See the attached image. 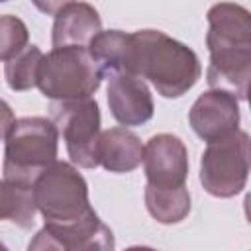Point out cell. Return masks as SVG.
Returning a JSON list of instances; mask_svg holds the SVG:
<instances>
[{"label":"cell","instance_id":"obj_1","mask_svg":"<svg viewBox=\"0 0 251 251\" xmlns=\"http://www.w3.org/2000/svg\"><path fill=\"white\" fill-rule=\"evenodd\" d=\"M126 73L147 78L165 98H178L198 82L202 67L188 45L165 31L137 29L129 33Z\"/></svg>","mask_w":251,"mask_h":251},{"label":"cell","instance_id":"obj_14","mask_svg":"<svg viewBox=\"0 0 251 251\" xmlns=\"http://www.w3.org/2000/svg\"><path fill=\"white\" fill-rule=\"evenodd\" d=\"M145 145L127 127H110L100 135V165L110 173H131L143 163Z\"/></svg>","mask_w":251,"mask_h":251},{"label":"cell","instance_id":"obj_9","mask_svg":"<svg viewBox=\"0 0 251 251\" xmlns=\"http://www.w3.org/2000/svg\"><path fill=\"white\" fill-rule=\"evenodd\" d=\"M108 106L114 120L126 127L143 126L153 118L155 104L145 80L133 73L108 75Z\"/></svg>","mask_w":251,"mask_h":251},{"label":"cell","instance_id":"obj_17","mask_svg":"<svg viewBox=\"0 0 251 251\" xmlns=\"http://www.w3.org/2000/svg\"><path fill=\"white\" fill-rule=\"evenodd\" d=\"M92 57L102 67L104 75L126 71L127 51H129V33L122 29H108L100 31L88 45Z\"/></svg>","mask_w":251,"mask_h":251},{"label":"cell","instance_id":"obj_4","mask_svg":"<svg viewBox=\"0 0 251 251\" xmlns=\"http://www.w3.org/2000/svg\"><path fill=\"white\" fill-rule=\"evenodd\" d=\"M251 173V135L233 129L214 141L200 159V182L204 190L216 198L237 196Z\"/></svg>","mask_w":251,"mask_h":251},{"label":"cell","instance_id":"obj_16","mask_svg":"<svg viewBox=\"0 0 251 251\" xmlns=\"http://www.w3.org/2000/svg\"><path fill=\"white\" fill-rule=\"evenodd\" d=\"M145 206L147 212L159 224H178L190 212V194L186 186L176 188H157L147 184L145 186Z\"/></svg>","mask_w":251,"mask_h":251},{"label":"cell","instance_id":"obj_19","mask_svg":"<svg viewBox=\"0 0 251 251\" xmlns=\"http://www.w3.org/2000/svg\"><path fill=\"white\" fill-rule=\"evenodd\" d=\"M29 33L25 24L16 16H2L0 18V57L2 61L12 59L20 51H24L29 43Z\"/></svg>","mask_w":251,"mask_h":251},{"label":"cell","instance_id":"obj_3","mask_svg":"<svg viewBox=\"0 0 251 251\" xmlns=\"http://www.w3.org/2000/svg\"><path fill=\"white\" fill-rule=\"evenodd\" d=\"M104 76L88 47H53L41 61L37 88L49 100H82L100 88Z\"/></svg>","mask_w":251,"mask_h":251},{"label":"cell","instance_id":"obj_18","mask_svg":"<svg viewBox=\"0 0 251 251\" xmlns=\"http://www.w3.org/2000/svg\"><path fill=\"white\" fill-rule=\"evenodd\" d=\"M43 53L37 45H27L24 51L4 61V76L12 90L22 92L37 86L39 67L43 61Z\"/></svg>","mask_w":251,"mask_h":251},{"label":"cell","instance_id":"obj_23","mask_svg":"<svg viewBox=\"0 0 251 251\" xmlns=\"http://www.w3.org/2000/svg\"><path fill=\"white\" fill-rule=\"evenodd\" d=\"M2 2H8V0H2Z\"/></svg>","mask_w":251,"mask_h":251},{"label":"cell","instance_id":"obj_5","mask_svg":"<svg viewBox=\"0 0 251 251\" xmlns=\"http://www.w3.org/2000/svg\"><path fill=\"white\" fill-rule=\"evenodd\" d=\"M35 202L45 224H73L94 212L88 202V184L78 169L67 161H55L35 180Z\"/></svg>","mask_w":251,"mask_h":251},{"label":"cell","instance_id":"obj_2","mask_svg":"<svg viewBox=\"0 0 251 251\" xmlns=\"http://www.w3.org/2000/svg\"><path fill=\"white\" fill-rule=\"evenodd\" d=\"M4 176L35 182L57 161L59 127L51 118L31 116L14 120L4 131Z\"/></svg>","mask_w":251,"mask_h":251},{"label":"cell","instance_id":"obj_11","mask_svg":"<svg viewBox=\"0 0 251 251\" xmlns=\"http://www.w3.org/2000/svg\"><path fill=\"white\" fill-rule=\"evenodd\" d=\"M208 51L226 47H251V12L235 2H218L208 14Z\"/></svg>","mask_w":251,"mask_h":251},{"label":"cell","instance_id":"obj_8","mask_svg":"<svg viewBox=\"0 0 251 251\" xmlns=\"http://www.w3.org/2000/svg\"><path fill=\"white\" fill-rule=\"evenodd\" d=\"M147 184L157 188L184 186L188 176V151L180 137L173 133L153 135L143 151Z\"/></svg>","mask_w":251,"mask_h":251},{"label":"cell","instance_id":"obj_13","mask_svg":"<svg viewBox=\"0 0 251 251\" xmlns=\"http://www.w3.org/2000/svg\"><path fill=\"white\" fill-rule=\"evenodd\" d=\"M102 31V20L94 6L86 2H71L55 14L51 43L53 47H88Z\"/></svg>","mask_w":251,"mask_h":251},{"label":"cell","instance_id":"obj_20","mask_svg":"<svg viewBox=\"0 0 251 251\" xmlns=\"http://www.w3.org/2000/svg\"><path fill=\"white\" fill-rule=\"evenodd\" d=\"M71 2H75V0H31V4L39 10V12H43V14H47V16H55L59 10H63L67 4H71Z\"/></svg>","mask_w":251,"mask_h":251},{"label":"cell","instance_id":"obj_12","mask_svg":"<svg viewBox=\"0 0 251 251\" xmlns=\"http://www.w3.org/2000/svg\"><path fill=\"white\" fill-rule=\"evenodd\" d=\"M206 80L210 88L226 90L237 100L245 98L251 84V47H226L210 51Z\"/></svg>","mask_w":251,"mask_h":251},{"label":"cell","instance_id":"obj_22","mask_svg":"<svg viewBox=\"0 0 251 251\" xmlns=\"http://www.w3.org/2000/svg\"><path fill=\"white\" fill-rule=\"evenodd\" d=\"M245 100L249 102V108H251V84H249V88H247V94H245Z\"/></svg>","mask_w":251,"mask_h":251},{"label":"cell","instance_id":"obj_21","mask_svg":"<svg viewBox=\"0 0 251 251\" xmlns=\"http://www.w3.org/2000/svg\"><path fill=\"white\" fill-rule=\"evenodd\" d=\"M243 210H245L247 222L251 224V192H247V196H245V200H243Z\"/></svg>","mask_w":251,"mask_h":251},{"label":"cell","instance_id":"obj_7","mask_svg":"<svg viewBox=\"0 0 251 251\" xmlns=\"http://www.w3.org/2000/svg\"><path fill=\"white\" fill-rule=\"evenodd\" d=\"M31 249H59V251H106L114 249L112 229L98 218L96 212H90L78 222L51 226L45 224L35 237L29 241Z\"/></svg>","mask_w":251,"mask_h":251},{"label":"cell","instance_id":"obj_6","mask_svg":"<svg viewBox=\"0 0 251 251\" xmlns=\"http://www.w3.org/2000/svg\"><path fill=\"white\" fill-rule=\"evenodd\" d=\"M49 114L63 135L71 163L82 169L98 167L102 135L98 102L92 96L82 100H51Z\"/></svg>","mask_w":251,"mask_h":251},{"label":"cell","instance_id":"obj_15","mask_svg":"<svg viewBox=\"0 0 251 251\" xmlns=\"http://www.w3.org/2000/svg\"><path fill=\"white\" fill-rule=\"evenodd\" d=\"M35 182L2 178L0 184V216L24 229H29L35 222Z\"/></svg>","mask_w":251,"mask_h":251},{"label":"cell","instance_id":"obj_10","mask_svg":"<svg viewBox=\"0 0 251 251\" xmlns=\"http://www.w3.org/2000/svg\"><path fill=\"white\" fill-rule=\"evenodd\" d=\"M188 122L194 133L206 143L237 129L239 126V100L220 88L202 92L188 112Z\"/></svg>","mask_w":251,"mask_h":251}]
</instances>
